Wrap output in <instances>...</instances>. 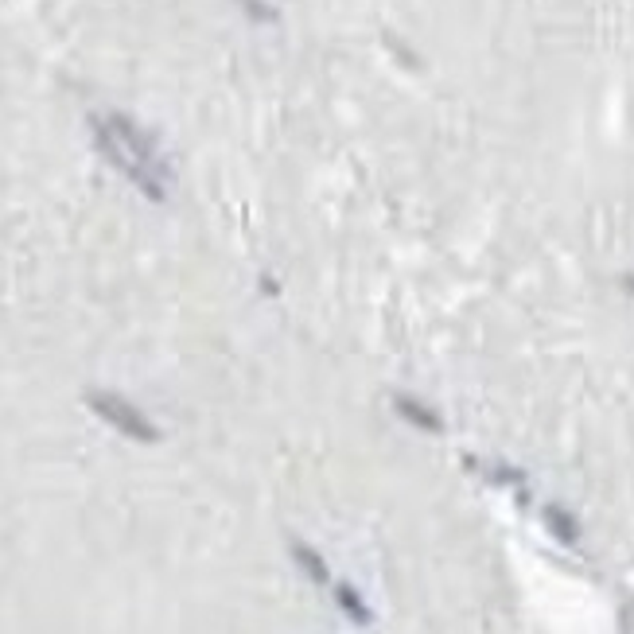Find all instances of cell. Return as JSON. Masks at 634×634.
Here are the masks:
<instances>
[{
	"label": "cell",
	"instance_id": "obj_7",
	"mask_svg": "<svg viewBox=\"0 0 634 634\" xmlns=\"http://www.w3.org/2000/svg\"><path fill=\"white\" fill-rule=\"evenodd\" d=\"M623 284H627V288L634 292V273H631V277H623Z\"/></svg>",
	"mask_w": 634,
	"mask_h": 634
},
{
	"label": "cell",
	"instance_id": "obj_5",
	"mask_svg": "<svg viewBox=\"0 0 634 634\" xmlns=\"http://www.w3.org/2000/svg\"><path fill=\"white\" fill-rule=\"evenodd\" d=\"M335 599H339V607L347 611V619L358 623V627H366L374 615H370V607H366V599L354 592L351 584H335Z\"/></svg>",
	"mask_w": 634,
	"mask_h": 634
},
{
	"label": "cell",
	"instance_id": "obj_2",
	"mask_svg": "<svg viewBox=\"0 0 634 634\" xmlns=\"http://www.w3.org/2000/svg\"><path fill=\"white\" fill-rule=\"evenodd\" d=\"M86 405L106 424H113L121 436H129V440H141V444H156V440H160V428L148 421L129 397H121V393H113V389H90V393H86Z\"/></svg>",
	"mask_w": 634,
	"mask_h": 634
},
{
	"label": "cell",
	"instance_id": "obj_4",
	"mask_svg": "<svg viewBox=\"0 0 634 634\" xmlns=\"http://www.w3.org/2000/svg\"><path fill=\"white\" fill-rule=\"evenodd\" d=\"M292 561L308 572L312 584H331V568L323 564V557H319L308 541H292Z\"/></svg>",
	"mask_w": 634,
	"mask_h": 634
},
{
	"label": "cell",
	"instance_id": "obj_1",
	"mask_svg": "<svg viewBox=\"0 0 634 634\" xmlns=\"http://www.w3.org/2000/svg\"><path fill=\"white\" fill-rule=\"evenodd\" d=\"M94 133H98V148L109 156L113 168H121L125 179L144 191L152 203H164L168 195V183H172V168L164 164V156L156 152V144L144 137L141 129L125 117H106V121H94Z\"/></svg>",
	"mask_w": 634,
	"mask_h": 634
},
{
	"label": "cell",
	"instance_id": "obj_3",
	"mask_svg": "<svg viewBox=\"0 0 634 634\" xmlns=\"http://www.w3.org/2000/svg\"><path fill=\"white\" fill-rule=\"evenodd\" d=\"M393 409H397L405 421L413 424V428H424V432H444L440 413H432V409H428V405H421L417 397H405V393H397V397H393Z\"/></svg>",
	"mask_w": 634,
	"mask_h": 634
},
{
	"label": "cell",
	"instance_id": "obj_6",
	"mask_svg": "<svg viewBox=\"0 0 634 634\" xmlns=\"http://www.w3.org/2000/svg\"><path fill=\"white\" fill-rule=\"evenodd\" d=\"M545 522H549V529H553L561 541H568V545L580 537V526H576V522H572L564 510H557V506H549V510H545Z\"/></svg>",
	"mask_w": 634,
	"mask_h": 634
}]
</instances>
